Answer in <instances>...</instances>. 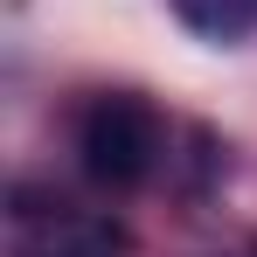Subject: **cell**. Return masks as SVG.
<instances>
[{
  "mask_svg": "<svg viewBox=\"0 0 257 257\" xmlns=\"http://www.w3.org/2000/svg\"><path fill=\"white\" fill-rule=\"evenodd\" d=\"M160 153H167V132H160V111L146 97L104 90V97L84 104V118H77V160H84V174L97 188H111V195L146 188L153 167H160Z\"/></svg>",
  "mask_w": 257,
  "mask_h": 257,
  "instance_id": "1",
  "label": "cell"
},
{
  "mask_svg": "<svg viewBox=\"0 0 257 257\" xmlns=\"http://www.w3.org/2000/svg\"><path fill=\"white\" fill-rule=\"evenodd\" d=\"M125 229L111 215H84L70 202H35L28 188H14V257H118Z\"/></svg>",
  "mask_w": 257,
  "mask_h": 257,
  "instance_id": "2",
  "label": "cell"
},
{
  "mask_svg": "<svg viewBox=\"0 0 257 257\" xmlns=\"http://www.w3.org/2000/svg\"><path fill=\"white\" fill-rule=\"evenodd\" d=\"M174 14L209 42H243L257 28V0H174Z\"/></svg>",
  "mask_w": 257,
  "mask_h": 257,
  "instance_id": "3",
  "label": "cell"
}]
</instances>
